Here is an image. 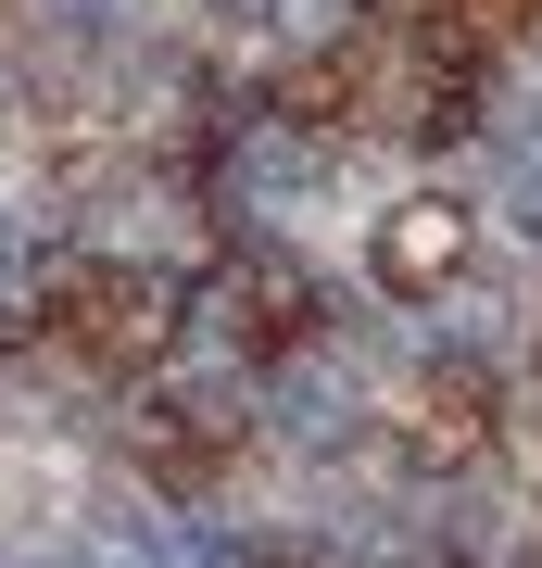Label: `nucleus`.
<instances>
[{
  "mask_svg": "<svg viewBox=\"0 0 542 568\" xmlns=\"http://www.w3.org/2000/svg\"><path fill=\"white\" fill-rule=\"evenodd\" d=\"M51 328H63L76 354H101V366H140V354L164 342V304H152L140 278H101V265H89V278H63Z\"/></svg>",
  "mask_w": 542,
  "mask_h": 568,
  "instance_id": "nucleus-1",
  "label": "nucleus"
},
{
  "mask_svg": "<svg viewBox=\"0 0 542 568\" xmlns=\"http://www.w3.org/2000/svg\"><path fill=\"white\" fill-rule=\"evenodd\" d=\"M454 253H467V215H454V203H403V215L379 227V278H403V291H429Z\"/></svg>",
  "mask_w": 542,
  "mask_h": 568,
  "instance_id": "nucleus-2",
  "label": "nucleus"
},
{
  "mask_svg": "<svg viewBox=\"0 0 542 568\" xmlns=\"http://www.w3.org/2000/svg\"><path fill=\"white\" fill-rule=\"evenodd\" d=\"M417 429H429V443H480V379H454V392H417Z\"/></svg>",
  "mask_w": 542,
  "mask_h": 568,
  "instance_id": "nucleus-3",
  "label": "nucleus"
},
{
  "mask_svg": "<svg viewBox=\"0 0 542 568\" xmlns=\"http://www.w3.org/2000/svg\"><path fill=\"white\" fill-rule=\"evenodd\" d=\"M467 13H542V0H467Z\"/></svg>",
  "mask_w": 542,
  "mask_h": 568,
  "instance_id": "nucleus-4",
  "label": "nucleus"
}]
</instances>
